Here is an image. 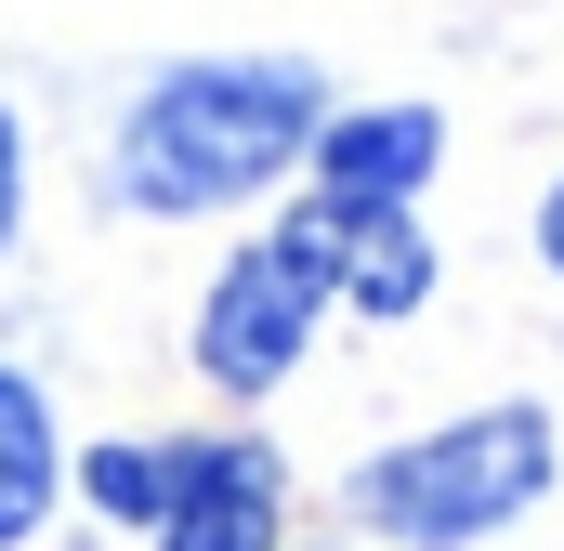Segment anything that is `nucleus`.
Segmentation results:
<instances>
[{
    "mask_svg": "<svg viewBox=\"0 0 564 551\" xmlns=\"http://www.w3.org/2000/svg\"><path fill=\"white\" fill-rule=\"evenodd\" d=\"M328 132V79L302 53H237V66H171L119 132V197L132 210H224L276 184Z\"/></svg>",
    "mask_w": 564,
    "mask_h": 551,
    "instance_id": "1",
    "label": "nucleus"
},
{
    "mask_svg": "<svg viewBox=\"0 0 564 551\" xmlns=\"http://www.w3.org/2000/svg\"><path fill=\"white\" fill-rule=\"evenodd\" d=\"M539 486H552V420L539 408H473L446 433H421V446H394V460H368L355 512L381 539H408V551H459L486 526H512Z\"/></svg>",
    "mask_w": 564,
    "mask_h": 551,
    "instance_id": "2",
    "label": "nucleus"
},
{
    "mask_svg": "<svg viewBox=\"0 0 564 551\" xmlns=\"http://www.w3.org/2000/svg\"><path fill=\"white\" fill-rule=\"evenodd\" d=\"M93 512L119 526H158V551H276L289 473L276 446L250 433H210V446H93Z\"/></svg>",
    "mask_w": 564,
    "mask_h": 551,
    "instance_id": "3",
    "label": "nucleus"
},
{
    "mask_svg": "<svg viewBox=\"0 0 564 551\" xmlns=\"http://www.w3.org/2000/svg\"><path fill=\"white\" fill-rule=\"evenodd\" d=\"M315 315H328V276L302 263L289 237H263V250H237V263L210 276V302H197V368H210L224 395H276L289 368H302V342H315Z\"/></svg>",
    "mask_w": 564,
    "mask_h": 551,
    "instance_id": "4",
    "label": "nucleus"
},
{
    "mask_svg": "<svg viewBox=\"0 0 564 551\" xmlns=\"http://www.w3.org/2000/svg\"><path fill=\"white\" fill-rule=\"evenodd\" d=\"M276 237L328 276V289H355L368 315H408V302L433 289V250H421V224H408V210H315V197H302Z\"/></svg>",
    "mask_w": 564,
    "mask_h": 551,
    "instance_id": "5",
    "label": "nucleus"
},
{
    "mask_svg": "<svg viewBox=\"0 0 564 551\" xmlns=\"http://www.w3.org/2000/svg\"><path fill=\"white\" fill-rule=\"evenodd\" d=\"M433 158H446V119H433V106L328 119V132H315V210H408Z\"/></svg>",
    "mask_w": 564,
    "mask_h": 551,
    "instance_id": "6",
    "label": "nucleus"
},
{
    "mask_svg": "<svg viewBox=\"0 0 564 551\" xmlns=\"http://www.w3.org/2000/svg\"><path fill=\"white\" fill-rule=\"evenodd\" d=\"M40 512H53V408L0 368V551L26 539Z\"/></svg>",
    "mask_w": 564,
    "mask_h": 551,
    "instance_id": "7",
    "label": "nucleus"
},
{
    "mask_svg": "<svg viewBox=\"0 0 564 551\" xmlns=\"http://www.w3.org/2000/svg\"><path fill=\"white\" fill-rule=\"evenodd\" d=\"M13 197L26 184H13V106H0V250H13Z\"/></svg>",
    "mask_w": 564,
    "mask_h": 551,
    "instance_id": "8",
    "label": "nucleus"
},
{
    "mask_svg": "<svg viewBox=\"0 0 564 551\" xmlns=\"http://www.w3.org/2000/svg\"><path fill=\"white\" fill-rule=\"evenodd\" d=\"M539 250H552V263H564V184H552V210H539Z\"/></svg>",
    "mask_w": 564,
    "mask_h": 551,
    "instance_id": "9",
    "label": "nucleus"
}]
</instances>
